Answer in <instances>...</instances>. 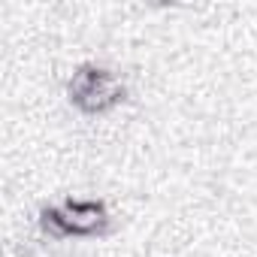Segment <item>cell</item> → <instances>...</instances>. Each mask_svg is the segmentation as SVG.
I'll list each match as a JSON object with an SVG mask.
<instances>
[{
  "label": "cell",
  "instance_id": "7a4b0ae2",
  "mask_svg": "<svg viewBox=\"0 0 257 257\" xmlns=\"http://www.w3.org/2000/svg\"><path fill=\"white\" fill-rule=\"evenodd\" d=\"M64 94L76 112L97 118V115H109L112 109H118L127 100V85H124L121 73H115L112 67L85 61L67 79Z\"/></svg>",
  "mask_w": 257,
  "mask_h": 257
},
{
  "label": "cell",
  "instance_id": "6da1fadb",
  "mask_svg": "<svg viewBox=\"0 0 257 257\" xmlns=\"http://www.w3.org/2000/svg\"><path fill=\"white\" fill-rule=\"evenodd\" d=\"M40 236L52 242L67 239H100L112 233V212L106 200L94 197H67L64 203H46L37 215Z\"/></svg>",
  "mask_w": 257,
  "mask_h": 257
}]
</instances>
